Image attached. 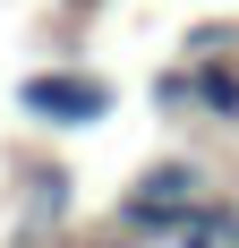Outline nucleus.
Returning a JSON list of instances; mask_svg holds the SVG:
<instances>
[{
	"instance_id": "obj_1",
	"label": "nucleus",
	"mask_w": 239,
	"mask_h": 248,
	"mask_svg": "<svg viewBox=\"0 0 239 248\" xmlns=\"http://www.w3.org/2000/svg\"><path fill=\"white\" fill-rule=\"evenodd\" d=\"M111 77H94V69H77V60H60V69H34V77H17V111L34 128H51V137H77V128H103L111 120Z\"/></svg>"
},
{
	"instance_id": "obj_2",
	"label": "nucleus",
	"mask_w": 239,
	"mask_h": 248,
	"mask_svg": "<svg viewBox=\"0 0 239 248\" xmlns=\"http://www.w3.org/2000/svg\"><path fill=\"white\" fill-rule=\"evenodd\" d=\"M188 120H214V128H239V60H188Z\"/></svg>"
},
{
	"instance_id": "obj_3",
	"label": "nucleus",
	"mask_w": 239,
	"mask_h": 248,
	"mask_svg": "<svg viewBox=\"0 0 239 248\" xmlns=\"http://www.w3.org/2000/svg\"><path fill=\"white\" fill-rule=\"evenodd\" d=\"M137 205H205V163H188V154H163L154 171L128 188Z\"/></svg>"
},
{
	"instance_id": "obj_4",
	"label": "nucleus",
	"mask_w": 239,
	"mask_h": 248,
	"mask_svg": "<svg viewBox=\"0 0 239 248\" xmlns=\"http://www.w3.org/2000/svg\"><path fill=\"white\" fill-rule=\"evenodd\" d=\"M17 188H26V214H34V223H60V214L77 205L60 163H17Z\"/></svg>"
},
{
	"instance_id": "obj_5",
	"label": "nucleus",
	"mask_w": 239,
	"mask_h": 248,
	"mask_svg": "<svg viewBox=\"0 0 239 248\" xmlns=\"http://www.w3.org/2000/svg\"><path fill=\"white\" fill-rule=\"evenodd\" d=\"M154 111H171V120H188V60H171V69L154 77Z\"/></svg>"
}]
</instances>
